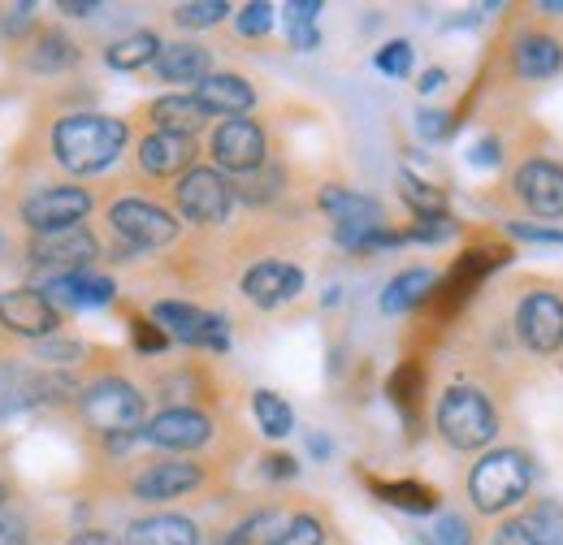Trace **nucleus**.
Wrapping results in <instances>:
<instances>
[{
  "instance_id": "a18cd8bd",
  "label": "nucleus",
  "mask_w": 563,
  "mask_h": 545,
  "mask_svg": "<svg viewBox=\"0 0 563 545\" xmlns=\"http://www.w3.org/2000/svg\"><path fill=\"white\" fill-rule=\"evenodd\" d=\"M286 31H290V44H295V48H303V53H312V48L321 44V35H317V26H308V22H290Z\"/></svg>"
},
{
  "instance_id": "79ce46f5",
  "label": "nucleus",
  "mask_w": 563,
  "mask_h": 545,
  "mask_svg": "<svg viewBox=\"0 0 563 545\" xmlns=\"http://www.w3.org/2000/svg\"><path fill=\"white\" fill-rule=\"evenodd\" d=\"M507 230H511L516 238H525V243H555V247H563L560 230H542V225H525V221H511Z\"/></svg>"
},
{
  "instance_id": "c756f323",
  "label": "nucleus",
  "mask_w": 563,
  "mask_h": 545,
  "mask_svg": "<svg viewBox=\"0 0 563 545\" xmlns=\"http://www.w3.org/2000/svg\"><path fill=\"white\" fill-rule=\"evenodd\" d=\"M399 191H404V200L412 204L417 212V221H433V216H446V200H442V191H433L429 182H421L417 174H399Z\"/></svg>"
},
{
  "instance_id": "c85d7f7f",
  "label": "nucleus",
  "mask_w": 563,
  "mask_h": 545,
  "mask_svg": "<svg viewBox=\"0 0 563 545\" xmlns=\"http://www.w3.org/2000/svg\"><path fill=\"white\" fill-rule=\"evenodd\" d=\"M252 411H256L265 437H274V442L290 437V429H295V411L286 408V399H278L274 390H256V394H252Z\"/></svg>"
},
{
  "instance_id": "9b49d317",
  "label": "nucleus",
  "mask_w": 563,
  "mask_h": 545,
  "mask_svg": "<svg viewBox=\"0 0 563 545\" xmlns=\"http://www.w3.org/2000/svg\"><path fill=\"white\" fill-rule=\"evenodd\" d=\"M152 316H156V325H165L174 338L191 342V346H209V351H225L230 346L225 321L212 316V312L191 308V303H156Z\"/></svg>"
},
{
  "instance_id": "a878e982",
  "label": "nucleus",
  "mask_w": 563,
  "mask_h": 545,
  "mask_svg": "<svg viewBox=\"0 0 563 545\" xmlns=\"http://www.w3.org/2000/svg\"><path fill=\"white\" fill-rule=\"evenodd\" d=\"M429 290H433V272H429V269L399 272V277L386 286V294H382V312H390V316L412 312L417 303H424V299H429Z\"/></svg>"
},
{
  "instance_id": "c9c22d12",
  "label": "nucleus",
  "mask_w": 563,
  "mask_h": 545,
  "mask_svg": "<svg viewBox=\"0 0 563 545\" xmlns=\"http://www.w3.org/2000/svg\"><path fill=\"white\" fill-rule=\"evenodd\" d=\"M417 394H421V368H417V364H404V368L390 377V399H395L399 408H412Z\"/></svg>"
},
{
  "instance_id": "e433bc0d",
  "label": "nucleus",
  "mask_w": 563,
  "mask_h": 545,
  "mask_svg": "<svg viewBox=\"0 0 563 545\" xmlns=\"http://www.w3.org/2000/svg\"><path fill=\"white\" fill-rule=\"evenodd\" d=\"M239 35H269L274 26V4H243L239 18H234Z\"/></svg>"
},
{
  "instance_id": "1a4fd4ad",
  "label": "nucleus",
  "mask_w": 563,
  "mask_h": 545,
  "mask_svg": "<svg viewBox=\"0 0 563 545\" xmlns=\"http://www.w3.org/2000/svg\"><path fill=\"white\" fill-rule=\"evenodd\" d=\"M87 212H91V196L82 187H48V191H35L22 204V221L35 234H57V230L78 225Z\"/></svg>"
},
{
  "instance_id": "9d476101",
  "label": "nucleus",
  "mask_w": 563,
  "mask_h": 545,
  "mask_svg": "<svg viewBox=\"0 0 563 545\" xmlns=\"http://www.w3.org/2000/svg\"><path fill=\"white\" fill-rule=\"evenodd\" d=\"M516 334H520V342H525L529 351H538V355L560 351V346H563V303H560V294H547V290L529 294V299L520 303V312H516Z\"/></svg>"
},
{
  "instance_id": "7c9ffc66",
  "label": "nucleus",
  "mask_w": 563,
  "mask_h": 545,
  "mask_svg": "<svg viewBox=\"0 0 563 545\" xmlns=\"http://www.w3.org/2000/svg\"><path fill=\"white\" fill-rule=\"evenodd\" d=\"M525 529H529L533 545H563V507L560 502H538L525 515Z\"/></svg>"
},
{
  "instance_id": "20e7f679",
  "label": "nucleus",
  "mask_w": 563,
  "mask_h": 545,
  "mask_svg": "<svg viewBox=\"0 0 563 545\" xmlns=\"http://www.w3.org/2000/svg\"><path fill=\"white\" fill-rule=\"evenodd\" d=\"M78 411L82 420L96 429V433H109V437H126L135 433L143 420V394L131 386V381H96L91 390L78 394Z\"/></svg>"
},
{
  "instance_id": "412c9836",
  "label": "nucleus",
  "mask_w": 563,
  "mask_h": 545,
  "mask_svg": "<svg viewBox=\"0 0 563 545\" xmlns=\"http://www.w3.org/2000/svg\"><path fill=\"white\" fill-rule=\"evenodd\" d=\"M152 66L165 82H205L209 78V48H200V44H165Z\"/></svg>"
},
{
  "instance_id": "aec40b11",
  "label": "nucleus",
  "mask_w": 563,
  "mask_h": 545,
  "mask_svg": "<svg viewBox=\"0 0 563 545\" xmlns=\"http://www.w3.org/2000/svg\"><path fill=\"white\" fill-rule=\"evenodd\" d=\"M126 545H200V529L183 515H147L131 524Z\"/></svg>"
},
{
  "instance_id": "6ab92c4d",
  "label": "nucleus",
  "mask_w": 563,
  "mask_h": 545,
  "mask_svg": "<svg viewBox=\"0 0 563 545\" xmlns=\"http://www.w3.org/2000/svg\"><path fill=\"white\" fill-rule=\"evenodd\" d=\"M511 66L520 78H551L563 66V44L542 35V31H529V35H520V44L511 53Z\"/></svg>"
},
{
  "instance_id": "7ed1b4c3",
  "label": "nucleus",
  "mask_w": 563,
  "mask_h": 545,
  "mask_svg": "<svg viewBox=\"0 0 563 545\" xmlns=\"http://www.w3.org/2000/svg\"><path fill=\"white\" fill-rule=\"evenodd\" d=\"M438 433L455 451H482V446H490L494 433H498V415H494L490 399L482 390L451 386L438 399Z\"/></svg>"
},
{
  "instance_id": "423d86ee",
  "label": "nucleus",
  "mask_w": 563,
  "mask_h": 545,
  "mask_svg": "<svg viewBox=\"0 0 563 545\" xmlns=\"http://www.w3.org/2000/svg\"><path fill=\"white\" fill-rule=\"evenodd\" d=\"M178 212L196 225H212V221H225V212L234 204V187L217 174V169H191L178 178Z\"/></svg>"
},
{
  "instance_id": "f704fd0d",
  "label": "nucleus",
  "mask_w": 563,
  "mask_h": 545,
  "mask_svg": "<svg viewBox=\"0 0 563 545\" xmlns=\"http://www.w3.org/2000/svg\"><path fill=\"white\" fill-rule=\"evenodd\" d=\"M377 69L390 74V78H408V74H412V44H408V40H390V44L377 53Z\"/></svg>"
},
{
  "instance_id": "864d4df0",
  "label": "nucleus",
  "mask_w": 563,
  "mask_h": 545,
  "mask_svg": "<svg viewBox=\"0 0 563 545\" xmlns=\"http://www.w3.org/2000/svg\"><path fill=\"white\" fill-rule=\"evenodd\" d=\"M62 9H66V13H74V18H87V13H96L100 4H91V0H66Z\"/></svg>"
},
{
  "instance_id": "4be33fe9",
  "label": "nucleus",
  "mask_w": 563,
  "mask_h": 545,
  "mask_svg": "<svg viewBox=\"0 0 563 545\" xmlns=\"http://www.w3.org/2000/svg\"><path fill=\"white\" fill-rule=\"evenodd\" d=\"M152 122H156V131H165V135H196V131H205V122H209V113L196 104V96H161L156 104H152Z\"/></svg>"
},
{
  "instance_id": "49530a36",
  "label": "nucleus",
  "mask_w": 563,
  "mask_h": 545,
  "mask_svg": "<svg viewBox=\"0 0 563 545\" xmlns=\"http://www.w3.org/2000/svg\"><path fill=\"white\" fill-rule=\"evenodd\" d=\"M299 472V464L290 459V455H269L265 459V477H274V480H290Z\"/></svg>"
},
{
  "instance_id": "2f4dec72",
  "label": "nucleus",
  "mask_w": 563,
  "mask_h": 545,
  "mask_svg": "<svg viewBox=\"0 0 563 545\" xmlns=\"http://www.w3.org/2000/svg\"><path fill=\"white\" fill-rule=\"evenodd\" d=\"M221 18H230V4H225V0H196V4H178V9H174V22H178V26H191V31L217 26Z\"/></svg>"
},
{
  "instance_id": "4c0bfd02",
  "label": "nucleus",
  "mask_w": 563,
  "mask_h": 545,
  "mask_svg": "<svg viewBox=\"0 0 563 545\" xmlns=\"http://www.w3.org/2000/svg\"><path fill=\"white\" fill-rule=\"evenodd\" d=\"M451 131H455L451 113H442V109H421V113H417V135L429 138V143H442V138H451Z\"/></svg>"
},
{
  "instance_id": "6e6552de",
  "label": "nucleus",
  "mask_w": 563,
  "mask_h": 545,
  "mask_svg": "<svg viewBox=\"0 0 563 545\" xmlns=\"http://www.w3.org/2000/svg\"><path fill=\"white\" fill-rule=\"evenodd\" d=\"M109 225L131 243V247H165L178 238V221L165 208L147 200H118L109 208Z\"/></svg>"
},
{
  "instance_id": "4468645a",
  "label": "nucleus",
  "mask_w": 563,
  "mask_h": 545,
  "mask_svg": "<svg viewBox=\"0 0 563 545\" xmlns=\"http://www.w3.org/2000/svg\"><path fill=\"white\" fill-rule=\"evenodd\" d=\"M516 196L538 216H563V165L555 160H529L516 174Z\"/></svg>"
},
{
  "instance_id": "b1692460",
  "label": "nucleus",
  "mask_w": 563,
  "mask_h": 545,
  "mask_svg": "<svg viewBox=\"0 0 563 545\" xmlns=\"http://www.w3.org/2000/svg\"><path fill=\"white\" fill-rule=\"evenodd\" d=\"M321 208H325L339 225H382V204H377L373 196H360V191L325 187V191H321Z\"/></svg>"
},
{
  "instance_id": "f03ea898",
  "label": "nucleus",
  "mask_w": 563,
  "mask_h": 545,
  "mask_svg": "<svg viewBox=\"0 0 563 545\" xmlns=\"http://www.w3.org/2000/svg\"><path fill=\"white\" fill-rule=\"evenodd\" d=\"M533 485V464L525 451H490L486 459H477L473 477H468V498L482 515H498L507 507H516Z\"/></svg>"
},
{
  "instance_id": "a211bd4d",
  "label": "nucleus",
  "mask_w": 563,
  "mask_h": 545,
  "mask_svg": "<svg viewBox=\"0 0 563 545\" xmlns=\"http://www.w3.org/2000/svg\"><path fill=\"white\" fill-rule=\"evenodd\" d=\"M299 290H303V272L295 265H282V260H265V265L247 269V277H243V294L256 308H278L286 299H295Z\"/></svg>"
},
{
  "instance_id": "bb28decb",
  "label": "nucleus",
  "mask_w": 563,
  "mask_h": 545,
  "mask_svg": "<svg viewBox=\"0 0 563 545\" xmlns=\"http://www.w3.org/2000/svg\"><path fill=\"white\" fill-rule=\"evenodd\" d=\"M161 57V40L152 35V31H135V35H126V40H118V44H109V53H104V62L109 69H143L152 66Z\"/></svg>"
},
{
  "instance_id": "473e14b6",
  "label": "nucleus",
  "mask_w": 563,
  "mask_h": 545,
  "mask_svg": "<svg viewBox=\"0 0 563 545\" xmlns=\"http://www.w3.org/2000/svg\"><path fill=\"white\" fill-rule=\"evenodd\" d=\"M74 290H78V308H104L113 299V281L96 277V272H74Z\"/></svg>"
},
{
  "instance_id": "5fc2aeb1",
  "label": "nucleus",
  "mask_w": 563,
  "mask_h": 545,
  "mask_svg": "<svg viewBox=\"0 0 563 545\" xmlns=\"http://www.w3.org/2000/svg\"><path fill=\"white\" fill-rule=\"evenodd\" d=\"M308 446H312V455H317V459H325V455H330V442H325L321 433H312V437H308Z\"/></svg>"
},
{
  "instance_id": "6e6d98bb",
  "label": "nucleus",
  "mask_w": 563,
  "mask_h": 545,
  "mask_svg": "<svg viewBox=\"0 0 563 545\" xmlns=\"http://www.w3.org/2000/svg\"><path fill=\"white\" fill-rule=\"evenodd\" d=\"M0 502H4V480H0Z\"/></svg>"
},
{
  "instance_id": "8fccbe9b",
  "label": "nucleus",
  "mask_w": 563,
  "mask_h": 545,
  "mask_svg": "<svg viewBox=\"0 0 563 545\" xmlns=\"http://www.w3.org/2000/svg\"><path fill=\"white\" fill-rule=\"evenodd\" d=\"M473 165H498V138H482L473 147Z\"/></svg>"
},
{
  "instance_id": "2eb2a0df",
  "label": "nucleus",
  "mask_w": 563,
  "mask_h": 545,
  "mask_svg": "<svg viewBox=\"0 0 563 545\" xmlns=\"http://www.w3.org/2000/svg\"><path fill=\"white\" fill-rule=\"evenodd\" d=\"M205 468L200 464H187V459H165V464H152L135 477V493L143 502H169V498H183L191 489H200Z\"/></svg>"
},
{
  "instance_id": "f3484780",
  "label": "nucleus",
  "mask_w": 563,
  "mask_h": 545,
  "mask_svg": "<svg viewBox=\"0 0 563 545\" xmlns=\"http://www.w3.org/2000/svg\"><path fill=\"white\" fill-rule=\"evenodd\" d=\"M191 160H196V138L187 135H165V131H152L140 143V169L152 178H174V174H191Z\"/></svg>"
},
{
  "instance_id": "37998d69",
  "label": "nucleus",
  "mask_w": 563,
  "mask_h": 545,
  "mask_svg": "<svg viewBox=\"0 0 563 545\" xmlns=\"http://www.w3.org/2000/svg\"><path fill=\"white\" fill-rule=\"evenodd\" d=\"M135 346L147 351V355H152V351H165V346H169V334L156 330V325H147V321H135Z\"/></svg>"
},
{
  "instance_id": "c03bdc74",
  "label": "nucleus",
  "mask_w": 563,
  "mask_h": 545,
  "mask_svg": "<svg viewBox=\"0 0 563 545\" xmlns=\"http://www.w3.org/2000/svg\"><path fill=\"white\" fill-rule=\"evenodd\" d=\"M494 545H533V537H529L525 520H503L494 533Z\"/></svg>"
},
{
  "instance_id": "58836bf2",
  "label": "nucleus",
  "mask_w": 563,
  "mask_h": 545,
  "mask_svg": "<svg viewBox=\"0 0 563 545\" xmlns=\"http://www.w3.org/2000/svg\"><path fill=\"white\" fill-rule=\"evenodd\" d=\"M40 359H44V364H74V359H82V346H78V342L44 338L40 342Z\"/></svg>"
},
{
  "instance_id": "dca6fc26",
  "label": "nucleus",
  "mask_w": 563,
  "mask_h": 545,
  "mask_svg": "<svg viewBox=\"0 0 563 545\" xmlns=\"http://www.w3.org/2000/svg\"><path fill=\"white\" fill-rule=\"evenodd\" d=\"M196 104L209 118H243L256 104V91H252V82L243 74H209L196 87Z\"/></svg>"
},
{
  "instance_id": "39448f33",
  "label": "nucleus",
  "mask_w": 563,
  "mask_h": 545,
  "mask_svg": "<svg viewBox=\"0 0 563 545\" xmlns=\"http://www.w3.org/2000/svg\"><path fill=\"white\" fill-rule=\"evenodd\" d=\"M212 160L225 169V174H256L265 169V131L247 118H230L212 131Z\"/></svg>"
},
{
  "instance_id": "0eeeda50",
  "label": "nucleus",
  "mask_w": 563,
  "mask_h": 545,
  "mask_svg": "<svg viewBox=\"0 0 563 545\" xmlns=\"http://www.w3.org/2000/svg\"><path fill=\"white\" fill-rule=\"evenodd\" d=\"M31 256L48 269V277H66V272L91 269V260L100 256V243H96L91 230L70 225V230H57V234H35Z\"/></svg>"
},
{
  "instance_id": "72a5a7b5",
  "label": "nucleus",
  "mask_w": 563,
  "mask_h": 545,
  "mask_svg": "<svg viewBox=\"0 0 563 545\" xmlns=\"http://www.w3.org/2000/svg\"><path fill=\"white\" fill-rule=\"evenodd\" d=\"M321 537H325V529L312 515H295L278 537H269V545H321Z\"/></svg>"
},
{
  "instance_id": "f8f14e48",
  "label": "nucleus",
  "mask_w": 563,
  "mask_h": 545,
  "mask_svg": "<svg viewBox=\"0 0 563 545\" xmlns=\"http://www.w3.org/2000/svg\"><path fill=\"white\" fill-rule=\"evenodd\" d=\"M212 437V420L196 408L161 411L156 420L143 424V442L161 446V451H196Z\"/></svg>"
},
{
  "instance_id": "a19ab883",
  "label": "nucleus",
  "mask_w": 563,
  "mask_h": 545,
  "mask_svg": "<svg viewBox=\"0 0 563 545\" xmlns=\"http://www.w3.org/2000/svg\"><path fill=\"white\" fill-rule=\"evenodd\" d=\"M31 542V533H26V520L22 515H9V511H0V545H26Z\"/></svg>"
},
{
  "instance_id": "ddd939ff",
  "label": "nucleus",
  "mask_w": 563,
  "mask_h": 545,
  "mask_svg": "<svg viewBox=\"0 0 563 545\" xmlns=\"http://www.w3.org/2000/svg\"><path fill=\"white\" fill-rule=\"evenodd\" d=\"M57 308L40 294V290H4L0 294V325L22 334V338H48L57 330Z\"/></svg>"
},
{
  "instance_id": "de8ad7c7",
  "label": "nucleus",
  "mask_w": 563,
  "mask_h": 545,
  "mask_svg": "<svg viewBox=\"0 0 563 545\" xmlns=\"http://www.w3.org/2000/svg\"><path fill=\"white\" fill-rule=\"evenodd\" d=\"M31 13H35L31 4H18V9H9V13H4V22H0V26H4L9 35H22V31L31 26Z\"/></svg>"
},
{
  "instance_id": "cd10ccee",
  "label": "nucleus",
  "mask_w": 563,
  "mask_h": 545,
  "mask_svg": "<svg viewBox=\"0 0 563 545\" xmlns=\"http://www.w3.org/2000/svg\"><path fill=\"white\" fill-rule=\"evenodd\" d=\"M26 66L35 69V74H62V69L78 66V48H74V40H66L62 31H48V35L35 40Z\"/></svg>"
},
{
  "instance_id": "ea45409f",
  "label": "nucleus",
  "mask_w": 563,
  "mask_h": 545,
  "mask_svg": "<svg viewBox=\"0 0 563 545\" xmlns=\"http://www.w3.org/2000/svg\"><path fill=\"white\" fill-rule=\"evenodd\" d=\"M433 537H438V545H473L468 542V524L460 515H442L438 529H433Z\"/></svg>"
},
{
  "instance_id": "f257e3e1",
  "label": "nucleus",
  "mask_w": 563,
  "mask_h": 545,
  "mask_svg": "<svg viewBox=\"0 0 563 545\" xmlns=\"http://www.w3.org/2000/svg\"><path fill=\"white\" fill-rule=\"evenodd\" d=\"M126 147V122L104 113H74L62 118L53 131V152L70 174H100Z\"/></svg>"
},
{
  "instance_id": "603ef678",
  "label": "nucleus",
  "mask_w": 563,
  "mask_h": 545,
  "mask_svg": "<svg viewBox=\"0 0 563 545\" xmlns=\"http://www.w3.org/2000/svg\"><path fill=\"white\" fill-rule=\"evenodd\" d=\"M442 82H446V69H424V74H421V91H424V96H433Z\"/></svg>"
},
{
  "instance_id": "5701e85b",
  "label": "nucleus",
  "mask_w": 563,
  "mask_h": 545,
  "mask_svg": "<svg viewBox=\"0 0 563 545\" xmlns=\"http://www.w3.org/2000/svg\"><path fill=\"white\" fill-rule=\"evenodd\" d=\"M35 403H44V377L22 372L13 364H0V420L35 408Z\"/></svg>"
},
{
  "instance_id": "393cba45",
  "label": "nucleus",
  "mask_w": 563,
  "mask_h": 545,
  "mask_svg": "<svg viewBox=\"0 0 563 545\" xmlns=\"http://www.w3.org/2000/svg\"><path fill=\"white\" fill-rule=\"evenodd\" d=\"M368 489L382 498V502H390L395 511H412V515H429L433 507H438V493L421 485V480H368Z\"/></svg>"
},
{
  "instance_id": "09e8293b",
  "label": "nucleus",
  "mask_w": 563,
  "mask_h": 545,
  "mask_svg": "<svg viewBox=\"0 0 563 545\" xmlns=\"http://www.w3.org/2000/svg\"><path fill=\"white\" fill-rule=\"evenodd\" d=\"M317 13H321V4H317V0L286 4V26H290V22H308V26H312V18H317Z\"/></svg>"
},
{
  "instance_id": "3c124183",
  "label": "nucleus",
  "mask_w": 563,
  "mask_h": 545,
  "mask_svg": "<svg viewBox=\"0 0 563 545\" xmlns=\"http://www.w3.org/2000/svg\"><path fill=\"white\" fill-rule=\"evenodd\" d=\"M70 545H122V542H118L113 533H96V529H91V533H78Z\"/></svg>"
}]
</instances>
